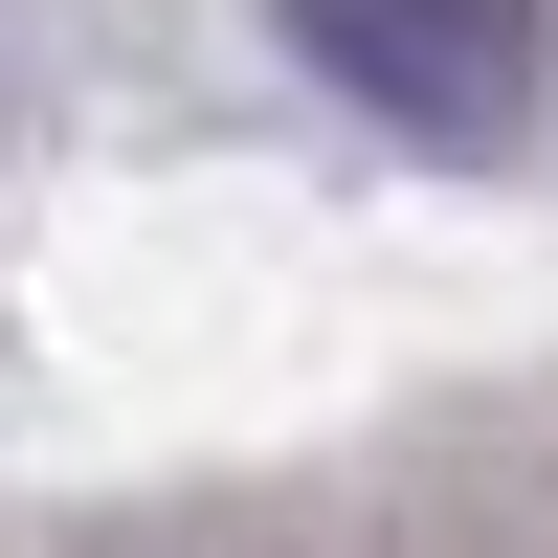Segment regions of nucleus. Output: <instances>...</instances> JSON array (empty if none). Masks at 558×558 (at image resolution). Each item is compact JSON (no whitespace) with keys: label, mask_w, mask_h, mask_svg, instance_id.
<instances>
[{"label":"nucleus","mask_w":558,"mask_h":558,"mask_svg":"<svg viewBox=\"0 0 558 558\" xmlns=\"http://www.w3.org/2000/svg\"><path fill=\"white\" fill-rule=\"evenodd\" d=\"M268 23L313 45V89H357L425 157H492L536 112V0H268Z\"/></svg>","instance_id":"obj_1"}]
</instances>
